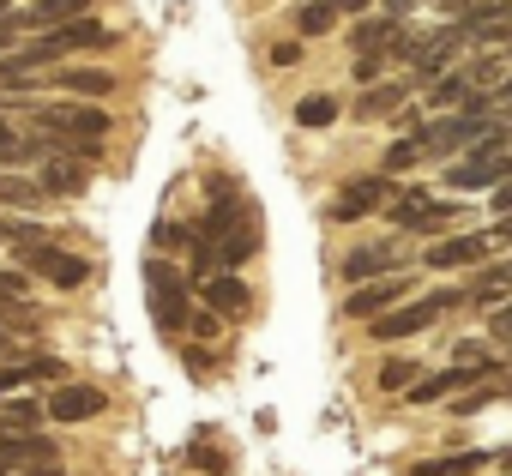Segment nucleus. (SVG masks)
Returning <instances> with one entry per match:
<instances>
[{"instance_id":"nucleus-1","label":"nucleus","mask_w":512,"mask_h":476,"mask_svg":"<svg viewBox=\"0 0 512 476\" xmlns=\"http://www.w3.org/2000/svg\"><path fill=\"white\" fill-rule=\"evenodd\" d=\"M205 193H211V211H205V223L193 229V242L211 254L217 272H235L253 248H260V217H253V205L235 193L229 175H211Z\"/></svg>"},{"instance_id":"nucleus-2","label":"nucleus","mask_w":512,"mask_h":476,"mask_svg":"<svg viewBox=\"0 0 512 476\" xmlns=\"http://www.w3.org/2000/svg\"><path fill=\"white\" fill-rule=\"evenodd\" d=\"M31 115V127H37V139L49 145V151H79V163H91L97 151H103V133H109V115L97 109V103H31L25 109Z\"/></svg>"},{"instance_id":"nucleus-3","label":"nucleus","mask_w":512,"mask_h":476,"mask_svg":"<svg viewBox=\"0 0 512 476\" xmlns=\"http://www.w3.org/2000/svg\"><path fill=\"white\" fill-rule=\"evenodd\" d=\"M13 254H19L25 278H43V284H55V290H79V284L91 278V260H79L73 248H61L55 229H43V223H19Z\"/></svg>"},{"instance_id":"nucleus-4","label":"nucleus","mask_w":512,"mask_h":476,"mask_svg":"<svg viewBox=\"0 0 512 476\" xmlns=\"http://www.w3.org/2000/svg\"><path fill=\"white\" fill-rule=\"evenodd\" d=\"M97 49H115V31H109L103 19H73V25H55V31L31 37V43L19 49V61L37 73V67H49V61H67V55H97Z\"/></svg>"},{"instance_id":"nucleus-5","label":"nucleus","mask_w":512,"mask_h":476,"mask_svg":"<svg viewBox=\"0 0 512 476\" xmlns=\"http://www.w3.org/2000/svg\"><path fill=\"white\" fill-rule=\"evenodd\" d=\"M506 139H512V127H494V133H488L464 163H452V169H446V187H458V193H482V187H488V193H494V187L506 181V157H512V151H506Z\"/></svg>"},{"instance_id":"nucleus-6","label":"nucleus","mask_w":512,"mask_h":476,"mask_svg":"<svg viewBox=\"0 0 512 476\" xmlns=\"http://www.w3.org/2000/svg\"><path fill=\"white\" fill-rule=\"evenodd\" d=\"M145 308L163 332H187V272L169 260H145Z\"/></svg>"},{"instance_id":"nucleus-7","label":"nucleus","mask_w":512,"mask_h":476,"mask_svg":"<svg viewBox=\"0 0 512 476\" xmlns=\"http://www.w3.org/2000/svg\"><path fill=\"white\" fill-rule=\"evenodd\" d=\"M446 308H452V296H416V302H398L392 314H380V320H374L368 332H374L380 344H386V338H410V332L434 326V320H440Z\"/></svg>"},{"instance_id":"nucleus-8","label":"nucleus","mask_w":512,"mask_h":476,"mask_svg":"<svg viewBox=\"0 0 512 476\" xmlns=\"http://www.w3.org/2000/svg\"><path fill=\"white\" fill-rule=\"evenodd\" d=\"M31 181H37V193H43V199H79V193L91 187V169H85L79 157H67V151H49V157L37 163V175H31Z\"/></svg>"},{"instance_id":"nucleus-9","label":"nucleus","mask_w":512,"mask_h":476,"mask_svg":"<svg viewBox=\"0 0 512 476\" xmlns=\"http://www.w3.org/2000/svg\"><path fill=\"white\" fill-rule=\"evenodd\" d=\"M73 19H91V0H25L19 13H7V31H55Z\"/></svg>"},{"instance_id":"nucleus-10","label":"nucleus","mask_w":512,"mask_h":476,"mask_svg":"<svg viewBox=\"0 0 512 476\" xmlns=\"http://www.w3.org/2000/svg\"><path fill=\"white\" fill-rule=\"evenodd\" d=\"M386 193H392V181H380V175H356V181H344V193L326 205V217H332V223H356V217L380 211Z\"/></svg>"},{"instance_id":"nucleus-11","label":"nucleus","mask_w":512,"mask_h":476,"mask_svg":"<svg viewBox=\"0 0 512 476\" xmlns=\"http://www.w3.org/2000/svg\"><path fill=\"white\" fill-rule=\"evenodd\" d=\"M410 296V278H380V284H356L350 296H344V314L350 320H380V314H392L398 302Z\"/></svg>"},{"instance_id":"nucleus-12","label":"nucleus","mask_w":512,"mask_h":476,"mask_svg":"<svg viewBox=\"0 0 512 476\" xmlns=\"http://www.w3.org/2000/svg\"><path fill=\"white\" fill-rule=\"evenodd\" d=\"M103 410H109V398H103L97 386H79V380L55 386V398L43 404L49 422H91V416H103Z\"/></svg>"},{"instance_id":"nucleus-13","label":"nucleus","mask_w":512,"mask_h":476,"mask_svg":"<svg viewBox=\"0 0 512 476\" xmlns=\"http://www.w3.org/2000/svg\"><path fill=\"white\" fill-rule=\"evenodd\" d=\"M43 85H61L73 103H103L121 79H115V73H103V67H61V73H55V79H43Z\"/></svg>"},{"instance_id":"nucleus-14","label":"nucleus","mask_w":512,"mask_h":476,"mask_svg":"<svg viewBox=\"0 0 512 476\" xmlns=\"http://www.w3.org/2000/svg\"><path fill=\"white\" fill-rule=\"evenodd\" d=\"M488 260V235H446V242L428 248L434 272H458V266H482Z\"/></svg>"},{"instance_id":"nucleus-15","label":"nucleus","mask_w":512,"mask_h":476,"mask_svg":"<svg viewBox=\"0 0 512 476\" xmlns=\"http://www.w3.org/2000/svg\"><path fill=\"white\" fill-rule=\"evenodd\" d=\"M458 49H464V31H458V25H446V31H434L428 43H416V55H410V61H416V79H440Z\"/></svg>"},{"instance_id":"nucleus-16","label":"nucleus","mask_w":512,"mask_h":476,"mask_svg":"<svg viewBox=\"0 0 512 476\" xmlns=\"http://www.w3.org/2000/svg\"><path fill=\"white\" fill-rule=\"evenodd\" d=\"M392 266H398V242H374V248H356V254L338 266V278L362 284V278H374V272H392Z\"/></svg>"},{"instance_id":"nucleus-17","label":"nucleus","mask_w":512,"mask_h":476,"mask_svg":"<svg viewBox=\"0 0 512 476\" xmlns=\"http://www.w3.org/2000/svg\"><path fill=\"white\" fill-rule=\"evenodd\" d=\"M43 157H49V145L37 133H19L7 115H0V169L7 163H43Z\"/></svg>"},{"instance_id":"nucleus-18","label":"nucleus","mask_w":512,"mask_h":476,"mask_svg":"<svg viewBox=\"0 0 512 476\" xmlns=\"http://www.w3.org/2000/svg\"><path fill=\"white\" fill-rule=\"evenodd\" d=\"M199 290H205L211 314H247V284H241V278H229V272H211V278H199Z\"/></svg>"},{"instance_id":"nucleus-19","label":"nucleus","mask_w":512,"mask_h":476,"mask_svg":"<svg viewBox=\"0 0 512 476\" xmlns=\"http://www.w3.org/2000/svg\"><path fill=\"white\" fill-rule=\"evenodd\" d=\"M37 332H43V314H37L31 302H0V338H7V344L25 350Z\"/></svg>"},{"instance_id":"nucleus-20","label":"nucleus","mask_w":512,"mask_h":476,"mask_svg":"<svg viewBox=\"0 0 512 476\" xmlns=\"http://www.w3.org/2000/svg\"><path fill=\"white\" fill-rule=\"evenodd\" d=\"M446 217H452V205H434V199H428V193H416V187L392 205V223H398V229H416V223H446Z\"/></svg>"},{"instance_id":"nucleus-21","label":"nucleus","mask_w":512,"mask_h":476,"mask_svg":"<svg viewBox=\"0 0 512 476\" xmlns=\"http://www.w3.org/2000/svg\"><path fill=\"white\" fill-rule=\"evenodd\" d=\"M494 464V452H452V458H428V464H416L410 476H476V470H488Z\"/></svg>"},{"instance_id":"nucleus-22","label":"nucleus","mask_w":512,"mask_h":476,"mask_svg":"<svg viewBox=\"0 0 512 476\" xmlns=\"http://www.w3.org/2000/svg\"><path fill=\"white\" fill-rule=\"evenodd\" d=\"M428 97H434V109H458V103L476 109V85H470V73H440V79L428 85Z\"/></svg>"},{"instance_id":"nucleus-23","label":"nucleus","mask_w":512,"mask_h":476,"mask_svg":"<svg viewBox=\"0 0 512 476\" xmlns=\"http://www.w3.org/2000/svg\"><path fill=\"white\" fill-rule=\"evenodd\" d=\"M0 205H19V211H43L49 199L37 193V181H25V175H0Z\"/></svg>"},{"instance_id":"nucleus-24","label":"nucleus","mask_w":512,"mask_h":476,"mask_svg":"<svg viewBox=\"0 0 512 476\" xmlns=\"http://www.w3.org/2000/svg\"><path fill=\"white\" fill-rule=\"evenodd\" d=\"M296 121H302V127H332V121H338V97H332V91L302 97V103H296Z\"/></svg>"},{"instance_id":"nucleus-25","label":"nucleus","mask_w":512,"mask_h":476,"mask_svg":"<svg viewBox=\"0 0 512 476\" xmlns=\"http://www.w3.org/2000/svg\"><path fill=\"white\" fill-rule=\"evenodd\" d=\"M422 157H428V139H422V127H416L410 139H392V145H386V169H392V175H398V169H410V163H422Z\"/></svg>"},{"instance_id":"nucleus-26","label":"nucleus","mask_w":512,"mask_h":476,"mask_svg":"<svg viewBox=\"0 0 512 476\" xmlns=\"http://www.w3.org/2000/svg\"><path fill=\"white\" fill-rule=\"evenodd\" d=\"M332 25H338V13H332V0H308V7L296 13V31H302V37H326Z\"/></svg>"},{"instance_id":"nucleus-27","label":"nucleus","mask_w":512,"mask_h":476,"mask_svg":"<svg viewBox=\"0 0 512 476\" xmlns=\"http://www.w3.org/2000/svg\"><path fill=\"white\" fill-rule=\"evenodd\" d=\"M398 103H404V85H386V91H368V97L356 103V115H362V121H380V115H392Z\"/></svg>"},{"instance_id":"nucleus-28","label":"nucleus","mask_w":512,"mask_h":476,"mask_svg":"<svg viewBox=\"0 0 512 476\" xmlns=\"http://www.w3.org/2000/svg\"><path fill=\"white\" fill-rule=\"evenodd\" d=\"M416 374H422L416 362H386V368H380V392H410Z\"/></svg>"},{"instance_id":"nucleus-29","label":"nucleus","mask_w":512,"mask_h":476,"mask_svg":"<svg viewBox=\"0 0 512 476\" xmlns=\"http://www.w3.org/2000/svg\"><path fill=\"white\" fill-rule=\"evenodd\" d=\"M500 290H512V266H488V272L476 278V302H494Z\"/></svg>"},{"instance_id":"nucleus-30","label":"nucleus","mask_w":512,"mask_h":476,"mask_svg":"<svg viewBox=\"0 0 512 476\" xmlns=\"http://www.w3.org/2000/svg\"><path fill=\"white\" fill-rule=\"evenodd\" d=\"M151 242H157V248H187V242H193V229H181V223H157V229H151Z\"/></svg>"},{"instance_id":"nucleus-31","label":"nucleus","mask_w":512,"mask_h":476,"mask_svg":"<svg viewBox=\"0 0 512 476\" xmlns=\"http://www.w3.org/2000/svg\"><path fill=\"white\" fill-rule=\"evenodd\" d=\"M25 362H7V368H0V398H13V392H25Z\"/></svg>"},{"instance_id":"nucleus-32","label":"nucleus","mask_w":512,"mask_h":476,"mask_svg":"<svg viewBox=\"0 0 512 476\" xmlns=\"http://www.w3.org/2000/svg\"><path fill=\"white\" fill-rule=\"evenodd\" d=\"M494 398H500V386H482V392H464L458 410H482V404H494Z\"/></svg>"},{"instance_id":"nucleus-33","label":"nucleus","mask_w":512,"mask_h":476,"mask_svg":"<svg viewBox=\"0 0 512 476\" xmlns=\"http://www.w3.org/2000/svg\"><path fill=\"white\" fill-rule=\"evenodd\" d=\"M193 464H199V470H211V476H217V470H223V452H211V446H193Z\"/></svg>"},{"instance_id":"nucleus-34","label":"nucleus","mask_w":512,"mask_h":476,"mask_svg":"<svg viewBox=\"0 0 512 476\" xmlns=\"http://www.w3.org/2000/svg\"><path fill=\"white\" fill-rule=\"evenodd\" d=\"M272 61H278V67H296V61H302V43H278Z\"/></svg>"},{"instance_id":"nucleus-35","label":"nucleus","mask_w":512,"mask_h":476,"mask_svg":"<svg viewBox=\"0 0 512 476\" xmlns=\"http://www.w3.org/2000/svg\"><path fill=\"white\" fill-rule=\"evenodd\" d=\"M187 326H193L199 338H217V314H187Z\"/></svg>"},{"instance_id":"nucleus-36","label":"nucleus","mask_w":512,"mask_h":476,"mask_svg":"<svg viewBox=\"0 0 512 476\" xmlns=\"http://www.w3.org/2000/svg\"><path fill=\"white\" fill-rule=\"evenodd\" d=\"M488 332H494V338H506V344H512V302H506V308H500V314H494V326H488Z\"/></svg>"},{"instance_id":"nucleus-37","label":"nucleus","mask_w":512,"mask_h":476,"mask_svg":"<svg viewBox=\"0 0 512 476\" xmlns=\"http://www.w3.org/2000/svg\"><path fill=\"white\" fill-rule=\"evenodd\" d=\"M494 211H500V217H512V175L494 187Z\"/></svg>"},{"instance_id":"nucleus-38","label":"nucleus","mask_w":512,"mask_h":476,"mask_svg":"<svg viewBox=\"0 0 512 476\" xmlns=\"http://www.w3.org/2000/svg\"><path fill=\"white\" fill-rule=\"evenodd\" d=\"M380 67H386V55H362V61H356V79H374Z\"/></svg>"},{"instance_id":"nucleus-39","label":"nucleus","mask_w":512,"mask_h":476,"mask_svg":"<svg viewBox=\"0 0 512 476\" xmlns=\"http://www.w3.org/2000/svg\"><path fill=\"white\" fill-rule=\"evenodd\" d=\"M25 476H67V470H61V458H55V464H31Z\"/></svg>"},{"instance_id":"nucleus-40","label":"nucleus","mask_w":512,"mask_h":476,"mask_svg":"<svg viewBox=\"0 0 512 476\" xmlns=\"http://www.w3.org/2000/svg\"><path fill=\"white\" fill-rule=\"evenodd\" d=\"M332 13H368V0H332Z\"/></svg>"},{"instance_id":"nucleus-41","label":"nucleus","mask_w":512,"mask_h":476,"mask_svg":"<svg viewBox=\"0 0 512 476\" xmlns=\"http://www.w3.org/2000/svg\"><path fill=\"white\" fill-rule=\"evenodd\" d=\"M19 356H25L19 344H7V338H0V368H7V362H19Z\"/></svg>"},{"instance_id":"nucleus-42","label":"nucleus","mask_w":512,"mask_h":476,"mask_svg":"<svg viewBox=\"0 0 512 476\" xmlns=\"http://www.w3.org/2000/svg\"><path fill=\"white\" fill-rule=\"evenodd\" d=\"M13 235H19V223H13V217H0V242H13Z\"/></svg>"},{"instance_id":"nucleus-43","label":"nucleus","mask_w":512,"mask_h":476,"mask_svg":"<svg viewBox=\"0 0 512 476\" xmlns=\"http://www.w3.org/2000/svg\"><path fill=\"white\" fill-rule=\"evenodd\" d=\"M494 103H506V109H512V79H506V85H494Z\"/></svg>"},{"instance_id":"nucleus-44","label":"nucleus","mask_w":512,"mask_h":476,"mask_svg":"<svg viewBox=\"0 0 512 476\" xmlns=\"http://www.w3.org/2000/svg\"><path fill=\"white\" fill-rule=\"evenodd\" d=\"M494 242H512V217H500V229H494Z\"/></svg>"},{"instance_id":"nucleus-45","label":"nucleus","mask_w":512,"mask_h":476,"mask_svg":"<svg viewBox=\"0 0 512 476\" xmlns=\"http://www.w3.org/2000/svg\"><path fill=\"white\" fill-rule=\"evenodd\" d=\"M7 13H13V0H0V25H7Z\"/></svg>"},{"instance_id":"nucleus-46","label":"nucleus","mask_w":512,"mask_h":476,"mask_svg":"<svg viewBox=\"0 0 512 476\" xmlns=\"http://www.w3.org/2000/svg\"><path fill=\"white\" fill-rule=\"evenodd\" d=\"M0 476H7V470H0Z\"/></svg>"}]
</instances>
